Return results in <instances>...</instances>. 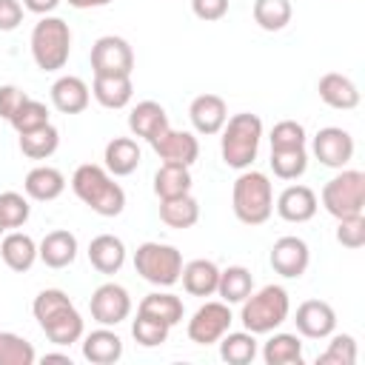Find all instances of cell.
I'll return each instance as SVG.
<instances>
[{
    "instance_id": "obj_1",
    "label": "cell",
    "mask_w": 365,
    "mask_h": 365,
    "mask_svg": "<svg viewBox=\"0 0 365 365\" xmlns=\"http://www.w3.org/2000/svg\"><path fill=\"white\" fill-rule=\"evenodd\" d=\"M31 314H34L37 325L43 328V334L54 345H71V342L83 339V317L66 291H60V288L40 291L31 302Z\"/></svg>"
},
{
    "instance_id": "obj_2",
    "label": "cell",
    "mask_w": 365,
    "mask_h": 365,
    "mask_svg": "<svg viewBox=\"0 0 365 365\" xmlns=\"http://www.w3.org/2000/svg\"><path fill=\"white\" fill-rule=\"evenodd\" d=\"M71 191L100 217H117L125 208L123 185L114 182V177L94 163L77 165V171L71 174Z\"/></svg>"
},
{
    "instance_id": "obj_3",
    "label": "cell",
    "mask_w": 365,
    "mask_h": 365,
    "mask_svg": "<svg viewBox=\"0 0 365 365\" xmlns=\"http://www.w3.org/2000/svg\"><path fill=\"white\" fill-rule=\"evenodd\" d=\"M259 140H262V120L257 114L240 111V114L228 117L222 125V137H220L222 163L237 171L251 168V163L257 160V151H259Z\"/></svg>"
},
{
    "instance_id": "obj_4",
    "label": "cell",
    "mask_w": 365,
    "mask_h": 365,
    "mask_svg": "<svg viewBox=\"0 0 365 365\" xmlns=\"http://www.w3.org/2000/svg\"><path fill=\"white\" fill-rule=\"evenodd\" d=\"M234 217L245 225H262L274 211V188L262 171H242L231 188Z\"/></svg>"
},
{
    "instance_id": "obj_5",
    "label": "cell",
    "mask_w": 365,
    "mask_h": 365,
    "mask_svg": "<svg viewBox=\"0 0 365 365\" xmlns=\"http://www.w3.org/2000/svg\"><path fill=\"white\" fill-rule=\"evenodd\" d=\"M288 311H291L288 291L282 285H265L257 294L251 291L242 299L240 319H242L245 331H251V334H271L274 328H279L288 319Z\"/></svg>"
},
{
    "instance_id": "obj_6",
    "label": "cell",
    "mask_w": 365,
    "mask_h": 365,
    "mask_svg": "<svg viewBox=\"0 0 365 365\" xmlns=\"http://www.w3.org/2000/svg\"><path fill=\"white\" fill-rule=\"evenodd\" d=\"M71 54V29L63 17H40L31 29V57L43 71H60Z\"/></svg>"
},
{
    "instance_id": "obj_7",
    "label": "cell",
    "mask_w": 365,
    "mask_h": 365,
    "mask_svg": "<svg viewBox=\"0 0 365 365\" xmlns=\"http://www.w3.org/2000/svg\"><path fill=\"white\" fill-rule=\"evenodd\" d=\"M134 268L145 282L160 285V288H171L174 282H180L182 254L165 242H143L134 251Z\"/></svg>"
},
{
    "instance_id": "obj_8",
    "label": "cell",
    "mask_w": 365,
    "mask_h": 365,
    "mask_svg": "<svg viewBox=\"0 0 365 365\" xmlns=\"http://www.w3.org/2000/svg\"><path fill=\"white\" fill-rule=\"evenodd\" d=\"M322 205L331 217H354L365 208V174L356 168H342L322 185Z\"/></svg>"
},
{
    "instance_id": "obj_9",
    "label": "cell",
    "mask_w": 365,
    "mask_h": 365,
    "mask_svg": "<svg viewBox=\"0 0 365 365\" xmlns=\"http://www.w3.org/2000/svg\"><path fill=\"white\" fill-rule=\"evenodd\" d=\"M231 322H234V317H231L228 302H222V299L220 302H205L188 319V339L197 342V345H214L231 328Z\"/></svg>"
},
{
    "instance_id": "obj_10",
    "label": "cell",
    "mask_w": 365,
    "mask_h": 365,
    "mask_svg": "<svg viewBox=\"0 0 365 365\" xmlns=\"http://www.w3.org/2000/svg\"><path fill=\"white\" fill-rule=\"evenodd\" d=\"M91 68L94 74H131L134 51L128 40L117 34H106L91 46Z\"/></svg>"
},
{
    "instance_id": "obj_11",
    "label": "cell",
    "mask_w": 365,
    "mask_h": 365,
    "mask_svg": "<svg viewBox=\"0 0 365 365\" xmlns=\"http://www.w3.org/2000/svg\"><path fill=\"white\" fill-rule=\"evenodd\" d=\"M91 319L100 322V325H120L123 319H128L131 314V297L123 285L117 282H103L94 294H91Z\"/></svg>"
},
{
    "instance_id": "obj_12",
    "label": "cell",
    "mask_w": 365,
    "mask_h": 365,
    "mask_svg": "<svg viewBox=\"0 0 365 365\" xmlns=\"http://www.w3.org/2000/svg\"><path fill=\"white\" fill-rule=\"evenodd\" d=\"M314 157L328 168H345L354 157V137L339 125H325L314 134Z\"/></svg>"
},
{
    "instance_id": "obj_13",
    "label": "cell",
    "mask_w": 365,
    "mask_h": 365,
    "mask_svg": "<svg viewBox=\"0 0 365 365\" xmlns=\"http://www.w3.org/2000/svg\"><path fill=\"white\" fill-rule=\"evenodd\" d=\"M271 268L285 277V279H299L311 262V251H308V242L299 240V237H279L274 245H271Z\"/></svg>"
},
{
    "instance_id": "obj_14",
    "label": "cell",
    "mask_w": 365,
    "mask_h": 365,
    "mask_svg": "<svg viewBox=\"0 0 365 365\" xmlns=\"http://www.w3.org/2000/svg\"><path fill=\"white\" fill-rule=\"evenodd\" d=\"M151 148L157 151V157L163 163H177V165H194L197 157H200V143L191 131H174L171 125L157 137L151 140Z\"/></svg>"
},
{
    "instance_id": "obj_15",
    "label": "cell",
    "mask_w": 365,
    "mask_h": 365,
    "mask_svg": "<svg viewBox=\"0 0 365 365\" xmlns=\"http://www.w3.org/2000/svg\"><path fill=\"white\" fill-rule=\"evenodd\" d=\"M294 322H297V331L302 336H308V339H325L336 328V314H334V308L325 299H305L297 308Z\"/></svg>"
},
{
    "instance_id": "obj_16",
    "label": "cell",
    "mask_w": 365,
    "mask_h": 365,
    "mask_svg": "<svg viewBox=\"0 0 365 365\" xmlns=\"http://www.w3.org/2000/svg\"><path fill=\"white\" fill-rule=\"evenodd\" d=\"M188 117H191V125L197 134H220L225 120H228V108H225V100L220 94H200L191 100L188 106Z\"/></svg>"
},
{
    "instance_id": "obj_17",
    "label": "cell",
    "mask_w": 365,
    "mask_h": 365,
    "mask_svg": "<svg viewBox=\"0 0 365 365\" xmlns=\"http://www.w3.org/2000/svg\"><path fill=\"white\" fill-rule=\"evenodd\" d=\"M317 91H319V100L331 108H339V111H351L359 106V88L351 77L339 74V71H328L319 77L317 83Z\"/></svg>"
},
{
    "instance_id": "obj_18",
    "label": "cell",
    "mask_w": 365,
    "mask_h": 365,
    "mask_svg": "<svg viewBox=\"0 0 365 365\" xmlns=\"http://www.w3.org/2000/svg\"><path fill=\"white\" fill-rule=\"evenodd\" d=\"M317 208H319L317 194L308 185H288L277 197V214L285 222H308L317 214Z\"/></svg>"
},
{
    "instance_id": "obj_19",
    "label": "cell",
    "mask_w": 365,
    "mask_h": 365,
    "mask_svg": "<svg viewBox=\"0 0 365 365\" xmlns=\"http://www.w3.org/2000/svg\"><path fill=\"white\" fill-rule=\"evenodd\" d=\"M88 100H91V88L86 86V80H80L74 74L57 77L54 86H51V103L63 114H80V111H86L88 108Z\"/></svg>"
},
{
    "instance_id": "obj_20",
    "label": "cell",
    "mask_w": 365,
    "mask_h": 365,
    "mask_svg": "<svg viewBox=\"0 0 365 365\" xmlns=\"http://www.w3.org/2000/svg\"><path fill=\"white\" fill-rule=\"evenodd\" d=\"M168 125H171V123H168L165 108H163L160 103H154V100L137 103V106L131 108V114H128V128H131V134H134V137H143V140H148V143L157 140Z\"/></svg>"
},
{
    "instance_id": "obj_21",
    "label": "cell",
    "mask_w": 365,
    "mask_h": 365,
    "mask_svg": "<svg viewBox=\"0 0 365 365\" xmlns=\"http://www.w3.org/2000/svg\"><path fill=\"white\" fill-rule=\"evenodd\" d=\"M91 94L103 108H125L134 94L131 74H94Z\"/></svg>"
},
{
    "instance_id": "obj_22",
    "label": "cell",
    "mask_w": 365,
    "mask_h": 365,
    "mask_svg": "<svg viewBox=\"0 0 365 365\" xmlns=\"http://www.w3.org/2000/svg\"><path fill=\"white\" fill-rule=\"evenodd\" d=\"M37 257L48 265V268H66L77 259V237L71 231H48L40 245H37Z\"/></svg>"
},
{
    "instance_id": "obj_23",
    "label": "cell",
    "mask_w": 365,
    "mask_h": 365,
    "mask_svg": "<svg viewBox=\"0 0 365 365\" xmlns=\"http://www.w3.org/2000/svg\"><path fill=\"white\" fill-rule=\"evenodd\" d=\"M83 356L91 365H114L123 356V339L108 325H103L83 336Z\"/></svg>"
},
{
    "instance_id": "obj_24",
    "label": "cell",
    "mask_w": 365,
    "mask_h": 365,
    "mask_svg": "<svg viewBox=\"0 0 365 365\" xmlns=\"http://www.w3.org/2000/svg\"><path fill=\"white\" fill-rule=\"evenodd\" d=\"M23 188H26V197H31L37 202H51L66 191V177H63V171H57L51 165H37L26 174Z\"/></svg>"
},
{
    "instance_id": "obj_25",
    "label": "cell",
    "mask_w": 365,
    "mask_h": 365,
    "mask_svg": "<svg viewBox=\"0 0 365 365\" xmlns=\"http://www.w3.org/2000/svg\"><path fill=\"white\" fill-rule=\"evenodd\" d=\"M88 262L100 274H117L125 262V242L114 234H100L88 242Z\"/></svg>"
},
{
    "instance_id": "obj_26",
    "label": "cell",
    "mask_w": 365,
    "mask_h": 365,
    "mask_svg": "<svg viewBox=\"0 0 365 365\" xmlns=\"http://www.w3.org/2000/svg\"><path fill=\"white\" fill-rule=\"evenodd\" d=\"M103 160H106V171L114 174V177H128L131 171H137L140 160H143V151L137 145V140L131 137H114L106 151H103Z\"/></svg>"
},
{
    "instance_id": "obj_27",
    "label": "cell",
    "mask_w": 365,
    "mask_h": 365,
    "mask_svg": "<svg viewBox=\"0 0 365 365\" xmlns=\"http://www.w3.org/2000/svg\"><path fill=\"white\" fill-rule=\"evenodd\" d=\"M0 257H3V262L11 268V271H17V274H23V271H29L31 265H34V259H37V242L29 237V234H23V231H9L6 237H3V242H0Z\"/></svg>"
},
{
    "instance_id": "obj_28",
    "label": "cell",
    "mask_w": 365,
    "mask_h": 365,
    "mask_svg": "<svg viewBox=\"0 0 365 365\" xmlns=\"http://www.w3.org/2000/svg\"><path fill=\"white\" fill-rule=\"evenodd\" d=\"M182 288L191 297H211L217 294V282H220V268L211 259H191L182 265Z\"/></svg>"
},
{
    "instance_id": "obj_29",
    "label": "cell",
    "mask_w": 365,
    "mask_h": 365,
    "mask_svg": "<svg viewBox=\"0 0 365 365\" xmlns=\"http://www.w3.org/2000/svg\"><path fill=\"white\" fill-rule=\"evenodd\" d=\"M154 194L160 200H171V197H182L191 194V171L188 165H177V163H163L154 174Z\"/></svg>"
},
{
    "instance_id": "obj_30",
    "label": "cell",
    "mask_w": 365,
    "mask_h": 365,
    "mask_svg": "<svg viewBox=\"0 0 365 365\" xmlns=\"http://www.w3.org/2000/svg\"><path fill=\"white\" fill-rule=\"evenodd\" d=\"M160 220L168 228H191L200 220V202L191 194L182 197H171V200H160Z\"/></svg>"
},
{
    "instance_id": "obj_31",
    "label": "cell",
    "mask_w": 365,
    "mask_h": 365,
    "mask_svg": "<svg viewBox=\"0 0 365 365\" xmlns=\"http://www.w3.org/2000/svg\"><path fill=\"white\" fill-rule=\"evenodd\" d=\"M220 356L228 365H248L257 356V334L251 331H225L220 336Z\"/></svg>"
},
{
    "instance_id": "obj_32",
    "label": "cell",
    "mask_w": 365,
    "mask_h": 365,
    "mask_svg": "<svg viewBox=\"0 0 365 365\" xmlns=\"http://www.w3.org/2000/svg\"><path fill=\"white\" fill-rule=\"evenodd\" d=\"M251 291H254V277H251L248 268H242V265H228L225 271H220L217 294H220L222 302L237 305V302H242Z\"/></svg>"
},
{
    "instance_id": "obj_33",
    "label": "cell",
    "mask_w": 365,
    "mask_h": 365,
    "mask_svg": "<svg viewBox=\"0 0 365 365\" xmlns=\"http://www.w3.org/2000/svg\"><path fill=\"white\" fill-rule=\"evenodd\" d=\"M57 145H60V131L51 123L20 134V151L29 160H46V157H51L57 151Z\"/></svg>"
},
{
    "instance_id": "obj_34",
    "label": "cell",
    "mask_w": 365,
    "mask_h": 365,
    "mask_svg": "<svg viewBox=\"0 0 365 365\" xmlns=\"http://www.w3.org/2000/svg\"><path fill=\"white\" fill-rule=\"evenodd\" d=\"M265 365H299L302 362V342L297 334H274L262 348Z\"/></svg>"
},
{
    "instance_id": "obj_35",
    "label": "cell",
    "mask_w": 365,
    "mask_h": 365,
    "mask_svg": "<svg viewBox=\"0 0 365 365\" xmlns=\"http://www.w3.org/2000/svg\"><path fill=\"white\" fill-rule=\"evenodd\" d=\"M137 311L151 314V317H157V319H163L165 325L174 328L182 319V299L177 294H171V291H154V294L143 297V302H140Z\"/></svg>"
},
{
    "instance_id": "obj_36",
    "label": "cell",
    "mask_w": 365,
    "mask_h": 365,
    "mask_svg": "<svg viewBox=\"0 0 365 365\" xmlns=\"http://www.w3.org/2000/svg\"><path fill=\"white\" fill-rule=\"evenodd\" d=\"M291 0H254V20L262 31H282L291 23Z\"/></svg>"
},
{
    "instance_id": "obj_37",
    "label": "cell",
    "mask_w": 365,
    "mask_h": 365,
    "mask_svg": "<svg viewBox=\"0 0 365 365\" xmlns=\"http://www.w3.org/2000/svg\"><path fill=\"white\" fill-rule=\"evenodd\" d=\"M271 168L279 180H297L308 168V151L302 148H271Z\"/></svg>"
},
{
    "instance_id": "obj_38",
    "label": "cell",
    "mask_w": 365,
    "mask_h": 365,
    "mask_svg": "<svg viewBox=\"0 0 365 365\" xmlns=\"http://www.w3.org/2000/svg\"><path fill=\"white\" fill-rule=\"evenodd\" d=\"M37 354L29 339L11 331H0V365H34Z\"/></svg>"
},
{
    "instance_id": "obj_39",
    "label": "cell",
    "mask_w": 365,
    "mask_h": 365,
    "mask_svg": "<svg viewBox=\"0 0 365 365\" xmlns=\"http://www.w3.org/2000/svg\"><path fill=\"white\" fill-rule=\"evenodd\" d=\"M168 331L171 325H165L163 319L151 317V314H143L137 311V319L131 322V336L143 345V348H154V345H163L168 339Z\"/></svg>"
},
{
    "instance_id": "obj_40",
    "label": "cell",
    "mask_w": 365,
    "mask_h": 365,
    "mask_svg": "<svg viewBox=\"0 0 365 365\" xmlns=\"http://www.w3.org/2000/svg\"><path fill=\"white\" fill-rule=\"evenodd\" d=\"M29 214H31V205L23 194H17V191H3L0 194V222H3L6 231H14V228L26 225Z\"/></svg>"
},
{
    "instance_id": "obj_41",
    "label": "cell",
    "mask_w": 365,
    "mask_h": 365,
    "mask_svg": "<svg viewBox=\"0 0 365 365\" xmlns=\"http://www.w3.org/2000/svg\"><path fill=\"white\" fill-rule=\"evenodd\" d=\"M11 128L17 131V134H23V131H31V128H40V125H46V123H51L48 120V108L40 103V100H31V97H26L23 100V106L11 114Z\"/></svg>"
},
{
    "instance_id": "obj_42",
    "label": "cell",
    "mask_w": 365,
    "mask_h": 365,
    "mask_svg": "<svg viewBox=\"0 0 365 365\" xmlns=\"http://www.w3.org/2000/svg\"><path fill=\"white\" fill-rule=\"evenodd\" d=\"M319 365H354L356 362V339L351 334H336L331 336L328 348L317 356Z\"/></svg>"
},
{
    "instance_id": "obj_43",
    "label": "cell",
    "mask_w": 365,
    "mask_h": 365,
    "mask_svg": "<svg viewBox=\"0 0 365 365\" xmlns=\"http://www.w3.org/2000/svg\"><path fill=\"white\" fill-rule=\"evenodd\" d=\"M271 148H302L305 145V128L297 120H279L271 128Z\"/></svg>"
},
{
    "instance_id": "obj_44",
    "label": "cell",
    "mask_w": 365,
    "mask_h": 365,
    "mask_svg": "<svg viewBox=\"0 0 365 365\" xmlns=\"http://www.w3.org/2000/svg\"><path fill=\"white\" fill-rule=\"evenodd\" d=\"M336 242L342 248H362L365 245V217L362 214H354V217H342L336 222Z\"/></svg>"
},
{
    "instance_id": "obj_45",
    "label": "cell",
    "mask_w": 365,
    "mask_h": 365,
    "mask_svg": "<svg viewBox=\"0 0 365 365\" xmlns=\"http://www.w3.org/2000/svg\"><path fill=\"white\" fill-rule=\"evenodd\" d=\"M191 11L200 20L214 23V20H222L228 14V0H191Z\"/></svg>"
},
{
    "instance_id": "obj_46",
    "label": "cell",
    "mask_w": 365,
    "mask_h": 365,
    "mask_svg": "<svg viewBox=\"0 0 365 365\" xmlns=\"http://www.w3.org/2000/svg\"><path fill=\"white\" fill-rule=\"evenodd\" d=\"M26 97L29 94L23 88H17V86H0V117L3 120H11V114L23 106Z\"/></svg>"
},
{
    "instance_id": "obj_47",
    "label": "cell",
    "mask_w": 365,
    "mask_h": 365,
    "mask_svg": "<svg viewBox=\"0 0 365 365\" xmlns=\"http://www.w3.org/2000/svg\"><path fill=\"white\" fill-rule=\"evenodd\" d=\"M20 23H23V3L0 0V31H14Z\"/></svg>"
},
{
    "instance_id": "obj_48",
    "label": "cell",
    "mask_w": 365,
    "mask_h": 365,
    "mask_svg": "<svg viewBox=\"0 0 365 365\" xmlns=\"http://www.w3.org/2000/svg\"><path fill=\"white\" fill-rule=\"evenodd\" d=\"M60 6V0H23V9H29V11H34V14H51L54 9Z\"/></svg>"
},
{
    "instance_id": "obj_49",
    "label": "cell",
    "mask_w": 365,
    "mask_h": 365,
    "mask_svg": "<svg viewBox=\"0 0 365 365\" xmlns=\"http://www.w3.org/2000/svg\"><path fill=\"white\" fill-rule=\"evenodd\" d=\"M66 3L74 9H100V6H108L111 0H66Z\"/></svg>"
},
{
    "instance_id": "obj_50",
    "label": "cell",
    "mask_w": 365,
    "mask_h": 365,
    "mask_svg": "<svg viewBox=\"0 0 365 365\" xmlns=\"http://www.w3.org/2000/svg\"><path fill=\"white\" fill-rule=\"evenodd\" d=\"M46 362H63V365H71V356L68 354H43V365Z\"/></svg>"
},
{
    "instance_id": "obj_51",
    "label": "cell",
    "mask_w": 365,
    "mask_h": 365,
    "mask_svg": "<svg viewBox=\"0 0 365 365\" xmlns=\"http://www.w3.org/2000/svg\"><path fill=\"white\" fill-rule=\"evenodd\" d=\"M3 231H6V228H3V222H0V234H3Z\"/></svg>"
}]
</instances>
